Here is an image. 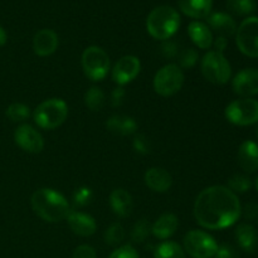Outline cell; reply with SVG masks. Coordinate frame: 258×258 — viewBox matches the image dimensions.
Listing matches in <instances>:
<instances>
[{"mask_svg": "<svg viewBox=\"0 0 258 258\" xmlns=\"http://www.w3.org/2000/svg\"><path fill=\"white\" fill-rule=\"evenodd\" d=\"M238 164L246 173L258 170V145L254 141L247 140L238 149Z\"/></svg>", "mask_w": 258, "mask_h": 258, "instance_id": "ac0fdd59", "label": "cell"}, {"mask_svg": "<svg viewBox=\"0 0 258 258\" xmlns=\"http://www.w3.org/2000/svg\"><path fill=\"white\" fill-rule=\"evenodd\" d=\"M68 226H70L71 231L80 237H90L95 234L96 229H97V224H96L95 218L87 213H82V212L71 211L68 213L67 218Z\"/></svg>", "mask_w": 258, "mask_h": 258, "instance_id": "5bb4252c", "label": "cell"}, {"mask_svg": "<svg viewBox=\"0 0 258 258\" xmlns=\"http://www.w3.org/2000/svg\"><path fill=\"white\" fill-rule=\"evenodd\" d=\"M232 88L243 98L258 95V70L246 68L237 73L232 81Z\"/></svg>", "mask_w": 258, "mask_h": 258, "instance_id": "4fadbf2b", "label": "cell"}, {"mask_svg": "<svg viewBox=\"0 0 258 258\" xmlns=\"http://www.w3.org/2000/svg\"><path fill=\"white\" fill-rule=\"evenodd\" d=\"M30 204L34 213L49 223L63 221L71 212L67 199L57 190L49 188H43L35 191L30 199Z\"/></svg>", "mask_w": 258, "mask_h": 258, "instance_id": "7a4b0ae2", "label": "cell"}, {"mask_svg": "<svg viewBox=\"0 0 258 258\" xmlns=\"http://www.w3.org/2000/svg\"><path fill=\"white\" fill-rule=\"evenodd\" d=\"M68 116V106L62 98H49L37 106L33 113L34 122L43 130L59 127Z\"/></svg>", "mask_w": 258, "mask_h": 258, "instance_id": "277c9868", "label": "cell"}, {"mask_svg": "<svg viewBox=\"0 0 258 258\" xmlns=\"http://www.w3.org/2000/svg\"><path fill=\"white\" fill-rule=\"evenodd\" d=\"M241 214V202L228 186L213 185L206 188L197 197L194 203L197 223L211 231L233 226Z\"/></svg>", "mask_w": 258, "mask_h": 258, "instance_id": "6da1fadb", "label": "cell"}, {"mask_svg": "<svg viewBox=\"0 0 258 258\" xmlns=\"http://www.w3.org/2000/svg\"><path fill=\"white\" fill-rule=\"evenodd\" d=\"M92 198V190H91L90 188H86V186L76 189L75 194H73V201H75V203L80 207H85L87 206V204H90Z\"/></svg>", "mask_w": 258, "mask_h": 258, "instance_id": "d6a6232c", "label": "cell"}, {"mask_svg": "<svg viewBox=\"0 0 258 258\" xmlns=\"http://www.w3.org/2000/svg\"><path fill=\"white\" fill-rule=\"evenodd\" d=\"M125 238V229L120 223L111 224L105 232V242L110 246H117Z\"/></svg>", "mask_w": 258, "mask_h": 258, "instance_id": "f1b7e54d", "label": "cell"}, {"mask_svg": "<svg viewBox=\"0 0 258 258\" xmlns=\"http://www.w3.org/2000/svg\"><path fill=\"white\" fill-rule=\"evenodd\" d=\"M161 53L166 58H175L176 55H179L178 47L171 40H164L163 45H161Z\"/></svg>", "mask_w": 258, "mask_h": 258, "instance_id": "74e56055", "label": "cell"}, {"mask_svg": "<svg viewBox=\"0 0 258 258\" xmlns=\"http://www.w3.org/2000/svg\"><path fill=\"white\" fill-rule=\"evenodd\" d=\"M133 145L134 149H135L139 154H143V155H146V154H149L151 151L150 140H149L145 135H143V134H139V135H136L135 138H134Z\"/></svg>", "mask_w": 258, "mask_h": 258, "instance_id": "836d02e7", "label": "cell"}, {"mask_svg": "<svg viewBox=\"0 0 258 258\" xmlns=\"http://www.w3.org/2000/svg\"><path fill=\"white\" fill-rule=\"evenodd\" d=\"M227 9L232 14L244 17L249 15L256 10V2L254 0H227Z\"/></svg>", "mask_w": 258, "mask_h": 258, "instance_id": "4316f807", "label": "cell"}, {"mask_svg": "<svg viewBox=\"0 0 258 258\" xmlns=\"http://www.w3.org/2000/svg\"><path fill=\"white\" fill-rule=\"evenodd\" d=\"M8 40V35H7V32H5L4 28L0 25V47H3V45L7 43Z\"/></svg>", "mask_w": 258, "mask_h": 258, "instance_id": "b9f144b4", "label": "cell"}, {"mask_svg": "<svg viewBox=\"0 0 258 258\" xmlns=\"http://www.w3.org/2000/svg\"><path fill=\"white\" fill-rule=\"evenodd\" d=\"M125 88L122 86H118L111 93V103H112L113 107H118V106L122 105L123 98H125Z\"/></svg>", "mask_w": 258, "mask_h": 258, "instance_id": "f35d334b", "label": "cell"}, {"mask_svg": "<svg viewBox=\"0 0 258 258\" xmlns=\"http://www.w3.org/2000/svg\"><path fill=\"white\" fill-rule=\"evenodd\" d=\"M151 232V226L146 219H140L139 222H136V224L134 226L133 232H131V239H133L135 243H141V242L145 241L148 238V236Z\"/></svg>", "mask_w": 258, "mask_h": 258, "instance_id": "4dcf8cb0", "label": "cell"}, {"mask_svg": "<svg viewBox=\"0 0 258 258\" xmlns=\"http://www.w3.org/2000/svg\"><path fill=\"white\" fill-rule=\"evenodd\" d=\"M106 127L113 134L121 136L133 135L138 130V122L135 118L125 115H115L110 117L106 122Z\"/></svg>", "mask_w": 258, "mask_h": 258, "instance_id": "cb8c5ba5", "label": "cell"}, {"mask_svg": "<svg viewBox=\"0 0 258 258\" xmlns=\"http://www.w3.org/2000/svg\"><path fill=\"white\" fill-rule=\"evenodd\" d=\"M145 184L156 193H165L173 185V178L163 168H150L145 173Z\"/></svg>", "mask_w": 258, "mask_h": 258, "instance_id": "e0dca14e", "label": "cell"}, {"mask_svg": "<svg viewBox=\"0 0 258 258\" xmlns=\"http://www.w3.org/2000/svg\"><path fill=\"white\" fill-rule=\"evenodd\" d=\"M180 27V15L169 5H160L150 12L146 19L148 33L158 40H169Z\"/></svg>", "mask_w": 258, "mask_h": 258, "instance_id": "3957f363", "label": "cell"}, {"mask_svg": "<svg viewBox=\"0 0 258 258\" xmlns=\"http://www.w3.org/2000/svg\"><path fill=\"white\" fill-rule=\"evenodd\" d=\"M108 258H140L139 257L138 251L130 244H125L118 248H116Z\"/></svg>", "mask_w": 258, "mask_h": 258, "instance_id": "e575fe53", "label": "cell"}, {"mask_svg": "<svg viewBox=\"0 0 258 258\" xmlns=\"http://www.w3.org/2000/svg\"><path fill=\"white\" fill-rule=\"evenodd\" d=\"M201 70L204 78L214 85H224L231 80L232 67L223 53L209 50L201 60Z\"/></svg>", "mask_w": 258, "mask_h": 258, "instance_id": "5b68a950", "label": "cell"}, {"mask_svg": "<svg viewBox=\"0 0 258 258\" xmlns=\"http://www.w3.org/2000/svg\"><path fill=\"white\" fill-rule=\"evenodd\" d=\"M188 34L191 42L201 49H209L213 45V33L204 23L194 20L189 24Z\"/></svg>", "mask_w": 258, "mask_h": 258, "instance_id": "d6986e66", "label": "cell"}, {"mask_svg": "<svg viewBox=\"0 0 258 258\" xmlns=\"http://www.w3.org/2000/svg\"><path fill=\"white\" fill-rule=\"evenodd\" d=\"M252 181L248 176L242 175V174H237V175H233L228 180V188L236 193H246L251 189Z\"/></svg>", "mask_w": 258, "mask_h": 258, "instance_id": "f546056e", "label": "cell"}, {"mask_svg": "<svg viewBox=\"0 0 258 258\" xmlns=\"http://www.w3.org/2000/svg\"><path fill=\"white\" fill-rule=\"evenodd\" d=\"M133 198L125 189H115L110 194V207L118 217H127L133 211Z\"/></svg>", "mask_w": 258, "mask_h": 258, "instance_id": "603a6c76", "label": "cell"}, {"mask_svg": "<svg viewBox=\"0 0 258 258\" xmlns=\"http://www.w3.org/2000/svg\"><path fill=\"white\" fill-rule=\"evenodd\" d=\"M154 90L163 97H170L181 90L184 85L183 70L178 64H166L156 72L154 77Z\"/></svg>", "mask_w": 258, "mask_h": 258, "instance_id": "52a82bcc", "label": "cell"}, {"mask_svg": "<svg viewBox=\"0 0 258 258\" xmlns=\"http://www.w3.org/2000/svg\"><path fill=\"white\" fill-rule=\"evenodd\" d=\"M179 227V221L175 214L165 213L159 217L151 226V233L159 239H168L173 236Z\"/></svg>", "mask_w": 258, "mask_h": 258, "instance_id": "ffe728a7", "label": "cell"}, {"mask_svg": "<svg viewBox=\"0 0 258 258\" xmlns=\"http://www.w3.org/2000/svg\"><path fill=\"white\" fill-rule=\"evenodd\" d=\"M243 216L247 221H254V219L258 218V204L257 203H248L244 206Z\"/></svg>", "mask_w": 258, "mask_h": 258, "instance_id": "ab89813d", "label": "cell"}, {"mask_svg": "<svg viewBox=\"0 0 258 258\" xmlns=\"http://www.w3.org/2000/svg\"><path fill=\"white\" fill-rule=\"evenodd\" d=\"M181 12L193 19H203L212 12V0H178Z\"/></svg>", "mask_w": 258, "mask_h": 258, "instance_id": "7402d4cb", "label": "cell"}, {"mask_svg": "<svg viewBox=\"0 0 258 258\" xmlns=\"http://www.w3.org/2000/svg\"><path fill=\"white\" fill-rule=\"evenodd\" d=\"M141 70L140 59L135 55H123L122 58L115 63L112 68L113 82L117 83L118 86H125L127 83L133 82L139 76Z\"/></svg>", "mask_w": 258, "mask_h": 258, "instance_id": "8fae6325", "label": "cell"}, {"mask_svg": "<svg viewBox=\"0 0 258 258\" xmlns=\"http://www.w3.org/2000/svg\"><path fill=\"white\" fill-rule=\"evenodd\" d=\"M238 49L247 57L258 58V17H248L239 24L236 32Z\"/></svg>", "mask_w": 258, "mask_h": 258, "instance_id": "30bf717a", "label": "cell"}, {"mask_svg": "<svg viewBox=\"0 0 258 258\" xmlns=\"http://www.w3.org/2000/svg\"><path fill=\"white\" fill-rule=\"evenodd\" d=\"M236 239L238 246L247 253H253L258 247V233L252 224L242 223L236 229Z\"/></svg>", "mask_w": 258, "mask_h": 258, "instance_id": "44dd1931", "label": "cell"}, {"mask_svg": "<svg viewBox=\"0 0 258 258\" xmlns=\"http://www.w3.org/2000/svg\"><path fill=\"white\" fill-rule=\"evenodd\" d=\"M72 258H97V253L93 247L88 246V244H82L75 249Z\"/></svg>", "mask_w": 258, "mask_h": 258, "instance_id": "d590c367", "label": "cell"}, {"mask_svg": "<svg viewBox=\"0 0 258 258\" xmlns=\"http://www.w3.org/2000/svg\"><path fill=\"white\" fill-rule=\"evenodd\" d=\"M256 188H257V190H258V178H257V181H256Z\"/></svg>", "mask_w": 258, "mask_h": 258, "instance_id": "7bdbcfd3", "label": "cell"}, {"mask_svg": "<svg viewBox=\"0 0 258 258\" xmlns=\"http://www.w3.org/2000/svg\"><path fill=\"white\" fill-rule=\"evenodd\" d=\"M105 93L100 87L93 86L85 93V105L91 111H101L105 106Z\"/></svg>", "mask_w": 258, "mask_h": 258, "instance_id": "484cf974", "label": "cell"}, {"mask_svg": "<svg viewBox=\"0 0 258 258\" xmlns=\"http://www.w3.org/2000/svg\"><path fill=\"white\" fill-rule=\"evenodd\" d=\"M59 40L58 35L52 29H42L33 38V50L39 57H47L57 50Z\"/></svg>", "mask_w": 258, "mask_h": 258, "instance_id": "2e32d148", "label": "cell"}, {"mask_svg": "<svg viewBox=\"0 0 258 258\" xmlns=\"http://www.w3.org/2000/svg\"><path fill=\"white\" fill-rule=\"evenodd\" d=\"M7 117L13 122H24L30 116V108L20 102H14L7 108Z\"/></svg>", "mask_w": 258, "mask_h": 258, "instance_id": "83f0119b", "label": "cell"}, {"mask_svg": "<svg viewBox=\"0 0 258 258\" xmlns=\"http://www.w3.org/2000/svg\"><path fill=\"white\" fill-rule=\"evenodd\" d=\"M213 45H214V50L223 53L224 49L227 48V45H228V39L224 37H217L216 40L213 42Z\"/></svg>", "mask_w": 258, "mask_h": 258, "instance_id": "60d3db41", "label": "cell"}, {"mask_svg": "<svg viewBox=\"0 0 258 258\" xmlns=\"http://www.w3.org/2000/svg\"><path fill=\"white\" fill-rule=\"evenodd\" d=\"M218 246L211 234L199 229H193L184 237V251L193 258L214 257Z\"/></svg>", "mask_w": 258, "mask_h": 258, "instance_id": "ba28073f", "label": "cell"}, {"mask_svg": "<svg viewBox=\"0 0 258 258\" xmlns=\"http://www.w3.org/2000/svg\"><path fill=\"white\" fill-rule=\"evenodd\" d=\"M217 258H238V252L231 244H221L218 246L216 253Z\"/></svg>", "mask_w": 258, "mask_h": 258, "instance_id": "8d00e7d4", "label": "cell"}, {"mask_svg": "<svg viewBox=\"0 0 258 258\" xmlns=\"http://www.w3.org/2000/svg\"><path fill=\"white\" fill-rule=\"evenodd\" d=\"M198 52L194 48H188L179 53V67L180 68H191L198 62Z\"/></svg>", "mask_w": 258, "mask_h": 258, "instance_id": "1f68e13d", "label": "cell"}, {"mask_svg": "<svg viewBox=\"0 0 258 258\" xmlns=\"http://www.w3.org/2000/svg\"><path fill=\"white\" fill-rule=\"evenodd\" d=\"M257 135H258V133H257Z\"/></svg>", "mask_w": 258, "mask_h": 258, "instance_id": "ee69618b", "label": "cell"}, {"mask_svg": "<svg viewBox=\"0 0 258 258\" xmlns=\"http://www.w3.org/2000/svg\"><path fill=\"white\" fill-rule=\"evenodd\" d=\"M85 75L91 81H102L110 72V57L102 48L91 45L86 48L81 58Z\"/></svg>", "mask_w": 258, "mask_h": 258, "instance_id": "8992f818", "label": "cell"}, {"mask_svg": "<svg viewBox=\"0 0 258 258\" xmlns=\"http://www.w3.org/2000/svg\"><path fill=\"white\" fill-rule=\"evenodd\" d=\"M207 22H208L209 29L216 32L218 37H224L228 39V37H232L237 32L236 20L227 13H211L207 17Z\"/></svg>", "mask_w": 258, "mask_h": 258, "instance_id": "9a60e30c", "label": "cell"}, {"mask_svg": "<svg viewBox=\"0 0 258 258\" xmlns=\"http://www.w3.org/2000/svg\"><path fill=\"white\" fill-rule=\"evenodd\" d=\"M154 258H185V251L176 242L165 241L156 247Z\"/></svg>", "mask_w": 258, "mask_h": 258, "instance_id": "d4e9b609", "label": "cell"}, {"mask_svg": "<svg viewBox=\"0 0 258 258\" xmlns=\"http://www.w3.org/2000/svg\"><path fill=\"white\" fill-rule=\"evenodd\" d=\"M224 115L227 120L233 125H253L258 122V101L251 97L233 101L226 107Z\"/></svg>", "mask_w": 258, "mask_h": 258, "instance_id": "9c48e42d", "label": "cell"}, {"mask_svg": "<svg viewBox=\"0 0 258 258\" xmlns=\"http://www.w3.org/2000/svg\"><path fill=\"white\" fill-rule=\"evenodd\" d=\"M15 144L19 146L22 150L27 153L38 154L44 148V140L43 136L38 130H35L33 126L24 123L20 125L14 133Z\"/></svg>", "mask_w": 258, "mask_h": 258, "instance_id": "7c38bea8", "label": "cell"}]
</instances>
